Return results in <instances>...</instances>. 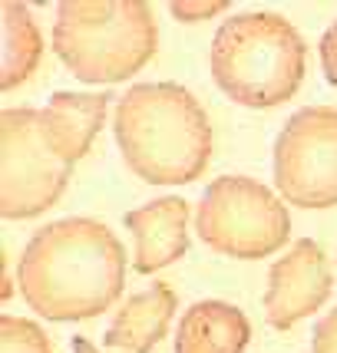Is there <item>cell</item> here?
I'll return each instance as SVG.
<instances>
[{
	"instance_id": "6da1fadb",
	"label": "cell",
	"mask_w": 337,
	"mask_h": 353,
	"mask_svg": "<svg viewBox=\"0 0 337 353\" xmlns=\"http://www.w3.org/2000/svg\"><path fill=\"white\" fill-rule=\"evenodd\" d=\"M17 281L46 321H90L106 314L126 284V251L96 218H60L33 234Z\"/></svg>"
},
{
	"instance_id": "7a4b0ae2",
	"label": "cell",
	"mask_w": 337,
	"mask_h": 353,
	"mask_svg": "<svg viewBox=\"0 0 337 353\" xmlns=\"http://www.w3.org/2000/svg\"><path fill=\"white\" fill-rule=\"evenodd\" d=\"M113 129L126 165L149 185L195 182L212 159L209 116L179 83H139L126 90Z\"/></svg>"
},
{
	"instance_id": "3957f363",
	"label": "cell",
	"mask_w": 337,
	"mask_h": 353,
	"mask_svg": "<svg viewBox=\"0 0 337 353\" xmlns=\"http://www.w3.org/2000/svg\"><path fill=\"white\" fill-rule=\"evenodd\" d=\"M307 46L288 17L271 10L229 17L212 40V79L231 103L271 109L305 79Z\"/></svg>"
},
{
	"instance_id": "277c9868",
	"label": "cell",
	"mask_w": 337,
	"mask_h": 353,
	"mask_svg": "<svg viewBox=\"0 0 337 353\" xmlns=\"http://www.w3.org/2000/svg\"><path fill=\"white\" fill-rule=\"evenodd\" d=\"M159 27L139 0H63L53 20V50L83 83H119L153 60Z\"/></svg>"
},
{
	"instance_id": "5b68a950",
	"label": "cell",
	"mask_w": 337,
	"mask_h": 353,
	"mask_svg": "<svg viewBox=\"0 0 337 353\" xmlns=\"http://www.w3.org/2000/svg\"><path fill=\"white\" fill-rule=\"evenodd\" d=\"M195 231L218 254L255 261L288 245L291 215L285 199L258 179L222 175L205 188L195 208Z\"/></svg>"
},
{
	"instance_id": "8992f818",
	"label": "cell",
	"mask_w": 337,
	"mask_h": 353,
	"mask_svg": "<svg viewBox=\"0 0 337 353\" xmlns=\"http://www.w3.org/2000/svg\"><path fill=\"white\" fill-rule=\"evenodd\" d=\"M0 142H3L0 215L7 221H23L50 212L66 192L73 162L60 152L44 109H3Z\"/></svg>"
},
{
	"instance_id": "52a82bcc",
	"label": "cell",
	"mask_w": 337,
	"mask_h": 353,
	"mask_svg": "<svg viewBox=\"0 0 337 353\" xmlns=\"http://www.w3.org/2000/svg\"><path fill=\"white\" fill-rule=\"evenodd\" d=\"M275 188L298 208L337 205V109L294 112L275 142Z\"/></svg>"
},
{
	"instance_id": "ba28073f",
	"label": "cell",
	"mask_w": 337,
	"mask_h": 353,
	"mask_svg": "<svg viewBox=\"0 0 337 353\" xmlns=\"http://www.w3.org/2000/svg\"><path fill=\"white\" fill-rule=\"evenodd\" d=\"M331 268L318 241L301 238L298 245L278 258L268 271L264 291V317L275 330H288L301 317H311L331 297Z\"/></svg>"
},
{
	"instance_id": "9c48e42d",
	"label": "cell",
	"mask_w": 337,
	"mask_h": 353,
	"mask_svg": "<svg viewBox=\"0 0 337 353\" xmlns=\"http://www.w3.org/2000/svg\"><path fill=\"white\" fill-rule=\"evenodd\" d=\"M126 228L136 241V271L155 274L175 264L189 251V201L179 195L155 199L142 208L126 212Z\"/></svg>"
},
{
	"instance_id": "30bf717a",
	"label": "cell",
	"mask_w": 337,
	"mask_h": 353,
	"mask_svg": "<svg viewBox=\"0 0 337 353\" xmlns=\"http://www.w3.org/2000/svg\"><path fill=\"white\" fill-rule=\"evenodd\" d=\"M179 307V297L166 281H153L142 294H133L106 330L109 350L126 353H153V347L166 337L168 321Z\"/></svg>"
},
{
	"instance_id": "8fae6325",
	"label": "cell",
	"mask_w": 337,
	"mask_h": 353,
	"mask_svg": "<svg viewBox=\"0 0 337 353\" xmlns=\"http://www.w3.org/2000/svg\"><path fill=\"white\" fill-rule=\"evenodd\" d=\"M251 323L245 310L225 301H199L175 330V353H245Z\"/></svg>"
},
{
	"instance_id": "7c38bea8",
	"label": "cell",
	"mask_w": 337,
	"mask_h": 353,
	"mask_svg": "<svg viewBox=\"0 0 337 353\" xmlns=\"http://www.w3.org/2000/svg\"><path fill=\"white\" fill-rule=\"evenodd\" d=\"M109 96L106 92H53L44 106L46 125L57 139L60 152L77 165L90 152L93 139L106 123Z\"/></svg>"
},
{
	"instance_id": "4fadbf2b",
	"label": "cell",
	"mask_w": 337,
	"mask_h": 353,
	"mask_svg": "<svg viewBox=\"0 0 337 353\" xmlns=\"http://www.w3.org/2000/svg\"><path fill=\"white\" fill-rule=\"evenodd\" d=\"M0 14H3V70H0V90L14 92L40 66L44 37H40V27H37V20H33L27 3L3 0L0 3Z\"/></svg>"
},
{
	"instance_id": "5bb4252c",
	"label": "cell",
	"mask_w": 337,
	"mask_h": 353,
	"mask_svg": "<svg viewBox=\"0 0 337 353\" xmlns=\"http://www.w3.org/2000/svg\"><path fill=\"white\" fill-rule=\"evenodd\" d=\"M0 350L3 353H53L44 327H37L27 317L3 314L0 317Z\"/></svg>"
},
{
	"instance_id": "9a60e30c",
	"label": "cell",
	"mask_w": 337,
	"mask_h": 353,
	"mask_svg": "<svg viewBox=\"0 0 337 353\" xmlns=\"http://www.w3.org/2000/svg\"><path fill=\"white\" fill-rule=\"evenodd\" d=\"M172 17L175 20H205V17L212 14H222V10H229V0H209V3H192V0H175L172 7Z\"/></svg>"
},
{
	"instance_id": "2e32d148",
	"label": "cell",
	"mask_w": 337,
	"mask_h": 353,
	"mask_svg": "<svg viewBox=\"0 0 337 353\" xmlns=\"http://www.w3.org/2000/svg\"><path fill=\"white\" fill-rule=\"evenodd\" d=\"M311 353H337V307L324 321H318L314 340H311Z\"/></svg>"
},
{
	"instance_id": "e0dca14e",
	"label": "cell",
	"mask_w": 337,
	"mask_h": 353,
	"mask_svg": "<svg viewBox=\"0 0 337 353\" xmlns=\"http://www.w3.org/2000/svg\"><path fill=\"white\" fill-rule=\"evenodd\" d=\"M321 70H324V79L337 86V20L327 27V33L321 40Z\"/></svg>"
},
{
	"instance_id": "ac0fdd59",
	"label": "cell",
	"mask_w": 337,
	"mask_h": 353,
	"mask_svg": "<svg viewBox=\"0 0 337 353\" xmlns=\"http://www.w3.org/2000/svg\"><path fill=\"white\" fill-rule=\"evenodd\" d=\"M73 353H103V350H96L86 337H73Z\"/></svg>"
}]
</instances>
